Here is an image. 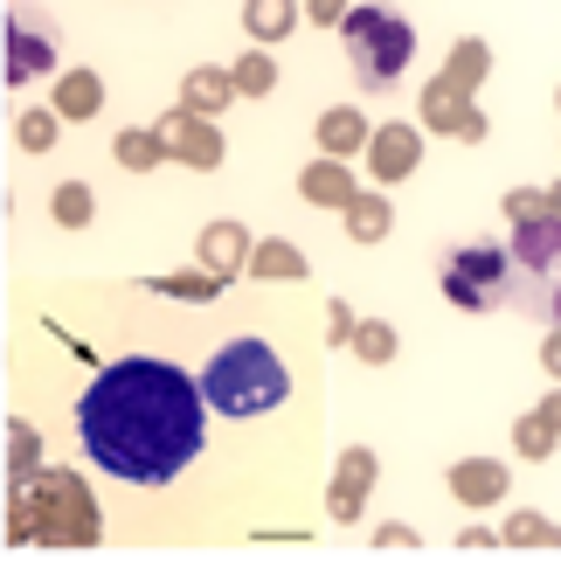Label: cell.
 I'll list each match as a JSON object with an SVG mask.
<instances>
[{"mask_svg":"<svg viewBox=\"0 0 561 568\" xmlns=\"http://www.w3.org/2000/svg\"><path fill=\"white\" fill-rule=\"evenodd\" d=\"M153 292H174V298H194V305H208L222 292V277L215 271H194V277H153Z\"/></svg>","mask_w":561,"mask_h":568,"instance_id":"obj_26","label":"cell"},{"mask_svg":"<svg viewBox=\"0 0 561 568\" xmlns=\"http://www.w3.org/2000/svg\"><path fill=\"white\" fill-rule=\"evenodd\" d=\"M111 160L132 166V174H146V166L166 160V146H160V132H119V139H111Z\"/></svg>","mask_w":561,"mask_h":568,"instance_id":"obj_21","label":"cell"},{"mask_svg":"<svg viewBox=\"0 0 561 568\" xmlns=\"http://www.w3.org/2000/svg\"><path fill=\"white\" fill-rule=\"evenodd\" d=\"M35 541H49V548L98 541V506L76 471H35Z\"/></svg>","mask_w":561,"mask_h":568,"instance_id":"obj_5","label":"cell"},{"mask_svg":"<svg viewBox=\"0 0 561 568\" xmlns=\"http://www.w3.org/2000/svg\"><path fill=\"white\" fill-rule=\"evenodd\" d=\"M292 21H298V0H243V28L257 42H285Z\"/></svg>","mask_w":561,"mask_h":568,"instance_id":"obj_17","label":"cell"},{"mask_svg":"<svg viewBox=\"0 0 561 568\" xmlns=\"http://www.w3.org/2000/svg\"><path fill=\"white\" fill-rule=\"evenodd\" d=\"M368 478H375V458H368V450H347L340 471H333V493H326L333 520H354V514H360V493H368Z\"/></svg>","mask_w":561,"mask_h":568,"instance_id":"obj_14","label":"cell"},{"mask_svg":"<svg viewBox=\"0 0 561 568\" xmlns=\"http://www.w3.org/2000/svg\"><path fill=\"white\" fill-rule=\"evenodd\" d=\"M451 499H465V506H499V499H513L507 465H492V458H465V465H451Z\"/></svg>","mask_w":561,"mask_h":568,"instance_id":"obj_11","label":"cell"},{"mask_svg":"<svg viewBox=\"0 0 561 568\" xmlns=\"http://www.w3.org/2000/svg\"><path fill=\"white\" fill-rule=\"evenodd\" d=\"M354 305H340V298H333V312H326V339H333V347H340V339H354Z\"/></svg>","mask_w":561,"mask_h":568,"instance_id":"obj_30","label":"cell"},{"mask_svg":"<svg viewBox=\"0 0 561 568\" xmlns=\"http://www.w3.org/2000/svg\"><path fill=\"white\" fill-rule=\"evenodd\" d=\"M230 98H236V77L230 70H187V83H181V104L187 111H202V119H215V111H230Z\"/></svg>","mask_w":561,"mask_h":568,"instance_id":"obj_15","label":"cell"},{"mask_svg":"<svg viewBox=\"0 0 561 568\" xmlns=\"http://www.w3.org/2000/svg\"><path fill=\"white\" fill-rule=\"evenodd\" d=\"M8 471L14 478L35 471V430H28V423H8Z\"/></svg>","mask_w":561,"mask_h":568,"instance_id":"obj_29","label":"cell"},{"mask_svg":"<svg viewBox=\"0 0 561 568\" xmlns=\"http://www.w3.org/2000/svg\"><path fill=\"white\" fill-rule=\"evenodd\" d=\"M14 139H21L28 153H49V146H55V111H21Z\"/></svg>","mask_w":561,"mask_h":568,"instance_id":"obj_27","label":"cell"},{"mask_svg":"<svg viewBox=\"0 0 561 568\" xmlns=\"http://www.w3.org/2000/svg\"><path fill=\"white\" fill-rule=\"evenodd\" d=\"M340 28H347V55H354L360 91H388V83L409 70V55H416V28H409L402 14H388V8H354Z\"/></svg>","mask_w":561,"mask_h":568,"instance_id":"obj_4","label":"cell"},{"mask_svg":"<svg viewBox=\"0 0 561 568\" xmlns=\"http://www.w3.org/2000/svg\"><path fill=\"white\" fill-rule=\"evenodd\" d=\"M208 395L187 367L160 354H125L98 367V382L76 403V437L91 465L125 478V486H166L202 458Z\"/></svg>","mask_w":561,"mask_h":568,"instance_id":"obj_1","label":"cell"},{"mask_svg":"<svg viewBox=\"0 0 561 568\" xmlns=\"http://www.w3.org/2000/svg\"><path fill=\"white\" fill-rule=\"evenodd\" d=\"M507 305L527 312L534 326L561 333V215L554 209L513 222V236H507Z\"/></svg>","mask_w":561,"mask_h":568,"instance_id":"obj_3","label":"cell"},{"mask_svg":"<svg viewBox=\"0 0 561 568\" xmlns=\"http://www.w3.org/2000/svg\"><path fill=\"white\" fill-rule=\"evenodd\" d=\"M347 236L354 243H381L388 236V202H381V194H354V202H347Z\"/></svg>","mask_w":561,"mask_h":568,"instance_id":"obj_20","label":"cell"},{"mask_svg":"<svg viewBox=\"0 0 561 568\" xmlns=\"http://www.w3.org/2000/svg\"><path fill=\"white\" fill-rule=\"evenodd\" d=\"M375 541H381V548H416V527H396V520H388Z\"/></svg>","mask_w":561,"mask_h":568,"instance_id":"obj_33","label":"cell"},{"mask_svg":"<svg viewBox=\"0 0 561 568\" xmlns=\"http://www.w3.org/2000/svg\"><path fill=\"white\" fill-rule=\"evenodd\" d=\"M541 416H548V423H554V430H561V388H554V395H548V403H541Z\"/></svg>","mask_w":561,"mask_h":568,"instance_id":"obj_35","label":"cell"},{"mask_svg":"<svg viewBox=\"0 0 561 568\" xmlns=\"http://www.w3.org/2000/svg\"><path fill=\"white\" fill-rule=\"evenodd\" d=\"M541 367H548V375L561 382V333H548V339H541Z\"/></svg>","mask_w":561,"mask_h":568,"instance_id":"obj_34","label":"cell"},{"mask_svg":"<svg viewBox=\"0 0 561 568\" xmlns=\"http://www.w3.org/2000/svg\"><path fill=\"white\" fill-rule=\"evenodd\" d=\"M202 395H208V409H222L230 423L243 416H271V409H285V395H292V367L277 361L264 339H230V347H215V361L202 367Z\"/></svg>","mask_w":561,"mask_h":568,"instance_id":"obj_2","label":"cell"},{"mask_svg":"<svg viewBox=\"0 0 561 568\" xmlns=\"http://www.w3.org/2000/svg\"><path fill=\"white\" fill-rule=\"evenodd\" d=\"M249 277H264V284H298V277H305V250H292V243H257V250H249Z\"/></svg>","mask_w":561,"mask_h":568,"instance_id":"obj_18","label":"cell"},{"mask_svg":"<svg viewBox=\"0 0 561 568\" xmlns=\"http://www.w3.org/2000/svg\"><path fill=\"white\" fill-rule=\"evenodd\" d=\"M513 444H520V458H548V450H554V423L548 416H527L520 430H513Z\"/></svg>","mask_w":561,"mask_h":568,"instance_id":"obj_28","label":"cell"},{"mask_svg":"<svg viewBox=\"0 0 561 568\" xmlns=\"http://www.w3.org/2000/svg\"><path fill=\"white\" fill-rule=\"evenodd\" d=\"M55 55H63V49H55L49 28H42L35 14L14 8V14H8V83H35V77H49Z\"/></svg>","mask_w":561,"mask_h":568,"instance_id":"obj_8","label":"cell"},{"mask_svg":"<svg viewBox=\"0 0 561 568\" xmlns=\"http://www.w3.org/2000/svg\"><path fill=\"white\" fill-rule=\"evenodd\" d=\"M91 209H98V202H91V187H83V181H63V187L49 194V215L63 222V230H83V222H91Z\"/></svg>","mask_w":561,"mask_h":568,"instance_id":"obj_23","label":"cell"},{"mask_svg":"<svg viewBox=\"0 0 561 568\" xmlns=\"http://www.w3.org/2000/svg\"><path fill=\"white\" fill-rule=\"evenodd\" d=\"M416 160H424V132H416V125H381V132L368 139V174H375L381 187L409 181Z\"/></svg>","mask_w":561,"mask_h":568,"instance_id":"obj_10","label":"cell"},{"mask_svg":"<svg viewBox=\"0 0 561 568\" xmlns=\"http://www.w3.org/2000/svg\"><path fill=\"white\" fill-rule=\"evenodd\" d=\"M98 104H104V83L91 70H63V83H55V111H63V119H98Z\"/></svg>","mask_w":561,"mask_h":568,"instance_id":"obj_19","label":"cell"},{"mask_svg":"<svg viewBox=\"0 0 561 568\" xmlns=\"http://www.w3.org/2000/svg\"><path fill=\"white\" fill-rule=\"evenodd\" d=\"M548 209V194H534V187H527V194H507V222H527V215H541Z\"/></svg>","mask_w":561,"mask_h":568,"instance_id":"obj_32","label":"cell"},{"mask_svg":"<svg viewBox=\"0 0 561 568\" xmlns=\"http://www.w3.org/2000/svg\"><path fill=\"white\" fill-rule=\"evenodd\" d=\"M507 548H561V527L541 520V514H507V534H499Z\"/></svg>","mask_w":561,"mask_h":568,"instance_id":"obj_22","label":"cell"},{"mask_svg":"<svg viewBox=\"0 0 561 568\" xmlns=\"http://www.w3.org/2000/svg\"><path fill=\"white\" fill-rule=\"evenodd\" d=\"M347 347H354L360 361H375V367H381V361H396V326H388V320H360Z\"/></svg>","mask_w":561,"mask_h":568,"instance_id":"obj_24","label":"cell"},{"mask_svg":"<svg viewBox=\"0 0 561 568\" xmlns=\"http://www.w3.org/2000/svg\"><path fill=\"white\" fill-rule=\"evenodd\" d=\"M153 132H160V146L174 153V160L194 166V174H215V166H222V132L202 119V111H187V104H181V111H166Z\"/></svg>","mask_w":561,"mask_h":568,"instance_id":"obj_7","label":"cell"},{"mask_svg":"<svg viewBox=\"0 0 561 568\" xmlns=\"http://www.w3.org/2000/svg\"><path fill=\"white\" fill-rule=\"evenodd\" d=\"M202 264H208L215 277H236V271L249 264V230H243V222H230V215L208 222V230H202Z\"/></svg>","mask_w":561,"mask_h":568,"instance_id":"obj_12","label":"cell"},{"mask_svg":"<svg viewBox=\"0 0 561 568\" xmlns=\"http://www.w3.org/2000/svg\"><path fill=\"white\" fill-rule=\"evenodd\" d=\"M298 194H305V202H319V209H347L360 187H354V174H347V166L326 153V160H313V166L298 174Z\"/></svg>","mask_w":561,"mask_h":568,"instance_id":"obj_13","label":"cell"},{"mask_svg":"<svg viewBox=\"0 0 561 568\" xmlns=\"http://www.w3.org/2000/svg\"><path fill=\"white\" fill-rule=\"evenodd\" d=\"M368 119H360V111L354 104H333V111H319V146L333 153V160H347L354 146H368Z\"/></svg>","mask_w":561,"mask_h":568,"instance_id":"obj_16","label":"cell"},{"mask_svg":"<svg viewBox=\"0 0 561 568\" xmlns=\"http://www.w3.org/2000/svg\"><path fill=\"white\" fill-rule=\"evenodd\" d=\"M230 77H236V91H243V98H264L271 83H277V63H271V55H236Z\"/></svg>","mask_w":561,"mask_h":568,"instance_id":"obj_25","label":"cell"},{"mask_svg":"<svg viewBox=\"0 0 561 568\" xmlns=\"http://www.w3.org/2000/svg\"><path fill=\"white\" fill-rule=\"evenodd\" d=\"M443 298L465 312H499L507 305V250L499 243H465L443 257Z\"/></svg>","mask_w":561,"mask_h":568,"instance_id":"obj_6","label":"cell"},{"mask_svg":"<svg viewBox=\"0 0 561 568\" xmlns=\"http://www.w3.org/2000/svg\"><path fill=\"white\" fill-rule=\"evenodd\" d=\"M465 91H471V83H458L451 70H443L430 91H424V125L430 132H458V139H486V119L465 104Z\"/></svg>","mask_w":561,"mask_h":568,"instance_id":"obj_9","label":"cell"},{"mask_svg":"<svg viewBox=\"0 0 561 568\" xmlns=\"http://www.w3.org/2000/svg\"><path fill=\"white\" fill-rule=\"evenodd\" d=\"M305 14H313L319 28H340V21H347L354 8H347V0H305Z\"/></svg>","mask_w":561,"mask_h":568,"instance_id":"obj_31","label":"cell"},{"mask_svg":"<svg viewBox=\"0 0 561 568\" xmlns=\"http://www.w3.org/2000/svg\"><path fill=\"white\" fill-rule=\"evenodd\" d=\"M548 209H554V215H561V187H548Z\"/></svg>","mask_w":561,"mask_h":568,"instance_id":"obj_36","label":"cell"}]
</instances>
